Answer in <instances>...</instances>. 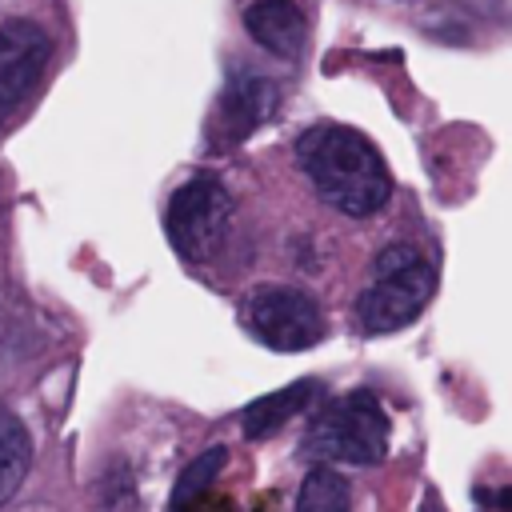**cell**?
Wrapping results in <instances>:
<instances>
[{
	"label": "cell",
	"instance_id": "7c38bea8",
	"mask_svg": "<svg viewBox=\"0 0 512 512\" xmlns=\"http://www.w3.org/2000/svg\"><path fill=\"white\" fill-rule=\"evenodd\" d=\"M224 448H208L204 456H196L192 460V468H184V476L176 480V492H172V504L176 508H184V504H192V500H200V492L216 480V472H220V464H224Z\"/></svg>",
	"mask_w": 512,
	"mask_h": 512
},
{
	"label": "cell",
	"instance_id": "52a82bcc",
	"mask_svg": "<svg viewBox=\"0 0 512 512\" xmlns=\"http://www.w3.org/2000/svg\"><path fill=\"white\" fill-rule=\"evenodd\" d=\"M276 112V84L264 76H240L232 80L220 100H216V120H212V140L216 144H240L252 136L268 116Z\"/></svg>",
	"mask_w": 512,
	"mask_h": 512
},
{
	"label": "cell",
	"instance_id": "6da1fadb",
	"mask_svg": "<svg viewBox=\"0 0 512 512\" xmlns=\"http://www.w3.org/2000/svg\"><path fill=\"white\" fill-rule=\"evenodd\" d=\"M296 160L308 172L316 196L344 216H372L388 204L392 180L368 136L344 124H312L296 140Z\"/></svg>",
	"mask_w": 512,
	"mask_h": 512
},
{
	"label": "cell",
	"instance_id": "9c48e42d",
	"mask_svg": "<svg viewBox=\"0 0 512 512\" xmlns=\"http://www.w3.org/2000/svg\"><path fill=\"white\" fill-rule=\"evenodd\" d=\"M316 396V380H296V384H288V388H280V392H268V396H260L256 404H248L244 408V416H240V424H244V436H252V440H260V436H272L276 428H284L308 400Z\"/></svg>",
	"mask_w": 512,
	"mask_h": 512
},
{
	"label": "cell",
	"instance_id": "7a4b0ae2",
	"mask_svg": "<svg viewBox=\"0 0 512 512\" xmlns=\"http://www.w3.org/2000/svg\"><path fill=\"white\" fill-rule=\"evenodd\" d=\"M436 292V268L416 244H388L372 260V280L360 292L356 316L364 332H396L424 312Z\"/></svg>",
	"mask_w": 512,
	"mask_h": 512
},
{
	"label": "cell",
	"instance_id": "3957f363",
	"mask_svg": "<svg viewBox=\"0 0 512 512\" xmlns=\"http://www.w3.org/2000/svg\"><path fill=\"white\" fill-rule=\"evenodd\" d=\"M308 448L332 464H380L388 456V416L372 392L332 400L308 428Z\"/></svg>",
	"mask_w": 512,
	"mask_h": 512
},
{
	"label": "cell",
	"instance_id": "5b68a950",
	"mask_svg": "<svg viewBox=\"0 0 512 512\" xmlns=\"http://www.w3.org/2000/svg\"><path fill=\"white\" fill-rule=\"evenodd\" d=\"M232 220V196L216 176L184 180L168 200V240L184 260H208Z\"/></svg>",
	"mask_w": 512,
	"mask_h": 512
},
{
	"label": "cell",
	"instance_id": "ba28073f",
	"mask_svg": "<svg viewBox=\"0 0 512 512\" xmlns=\"http://www.w3.org/2000/svg\"><path fill=\"white\" fill-rule=\"evenodd\" d=\"M244 28L248 36L268 48L272 56L296 60L308 44V20L292 0H256L244 8Z\"/></svg>",
	"mask_w": 512,
	"mask_h": 512
},
{
	"label": "cell",
	"instance_id": "277c9868",
	"mask_svg": "<svg viewBox=\"0 0 512 512\" xmlns=\"http://www.w3.org/2000/svg\"><path fill=\"white\" fill-rule=\"evenodd\" d=\"M240 320L260 344H268L276 352H300V348H312L324 340L320 304L308 292L284 288V284H264L252 296H244Z\"/></svg>",
	"mask_w": 512,
	"mask_h": 512
},
{
	"label": "cell",
	"instance_id": "30bf717a",
	"mask_svg": "<svg viewBox=\"0 0 512 512\" xmlns=\"http://www.w3.org/2000/svg\"><path fill=\"white\" fill-rule=\"evenodd\" d=\"M28 468H32L28 428L20 424V416L12 408L0 404V504H8L16 496V488L24 484Z\"/></svg>",
	"mask_w": 512,
	"mask_h": 512
},
{
	"label": "cell",
	"instance_id": "8fae6325",
	"mask_svg": "<svg viewBox=\"0 0 512 512\" xmlns=\"http://www.w3.org/2000/svg\"><path fill=\"white\" fill-rule=\"evenodd\" d=\"M296 512H352V496H348V480L332 468H312L300 484L296 496Z\"/></svg>",
	"mask_w": 512,
	"mask_h": 512
},
{
	"label": "cell",
	"instance_id": "8992f818",
	"mask_svg": "<svg viewBox=\"0 0 512 512\" xmlns=\"http://www.w3.org/2000/svg\"><path fill=\"white\" fill-rule=\"evenodd\" d=\"M48 56H52V40L40 24L32 20L0 24V128L40 80Z\"/></svg>",
	"mask_w": 512,
	"mask_h": 512
}]
</instances>
